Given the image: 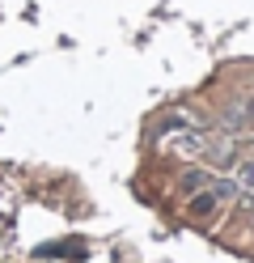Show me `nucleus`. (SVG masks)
<instances>
[{"label":"nucleus","instance_id":"obj_1","mask_svg":"<svg viewBox=\"0 0 254 263\" xmlns=\"http://www.w3.org/2000/svg\"><path fill=\"white\" fill-rule=\"evenodd\" d=\"M246 127H254V123H250V110H246V102H233V106H225V115H220V132H225V136H246Z\"/></svg>","mask_w":254,"mask_h":263},{"label":"nucleus","instance_id":"obj_2","mask_svg":"<svg viewBox=\"0 0 254 263\" xmlns=\"http://www.w3.org/2000/svg\"><path fill=\"white\" fill-rule=\"evenodd\" d=\"M216 208H220V200H216V195L208 191V187H203V191H195L191 195V204H186V212H191V217H216Z\"/></svg>","mask_w":254,"mask_h":263},{"label":"nucleus","instance_id":"obj_3","mask_svg":"<svg viewBox=\"0 0 254 263\" xmlns=\"http://www.w3.org/2000/svg\"><path fill=\"white\" fill-rule=\"evenodd\" d=\"M229 178L237 183V191H254V157H237L229 166Z\"/></svg>","mask_w":254,"mask_h":263},{"label":"nucleus","instance_id":"obj_4","mask_svg":"<svg viewBox=\"0 0 254 263\" xmlns=\"http://www.w3.org/2000/svg\"><path fill=\"white\" fill-rule=\"evenodd\" d=\"M212 174H216L212 166H195V170H186V174L178 178V187L195 195V191H203V187H208V183H212Z\"/></svg>","mask_w":254,"mask_h":263},{"label":"nucleus","instance_id":"obj_5","mask_svg":"<svg viewBox=\"0 0 254 263\" xmlns=\"http://www.w3.org/2000/svg\"><path fill=\"white\" fill-rule=\"evenodd\" d=\"M237 208L246 212V217H254V191H237V200H233Z\"/></svg>","mask_w":254,"mask_h":263},{"label":"nucleus","instance_id":"obj_6","mask_svg":"<svg viewBox=\"0 0 254 263\" xmlns=\"http://www.w3.org/2000/svg\"><path fill=\"white\" fill-rule=\"evenodd\" d=\"M246 110H250V123H254V98H250V102H246Z\"/></svg>","mask_w":254,"mask_h":263}]
</instances>
